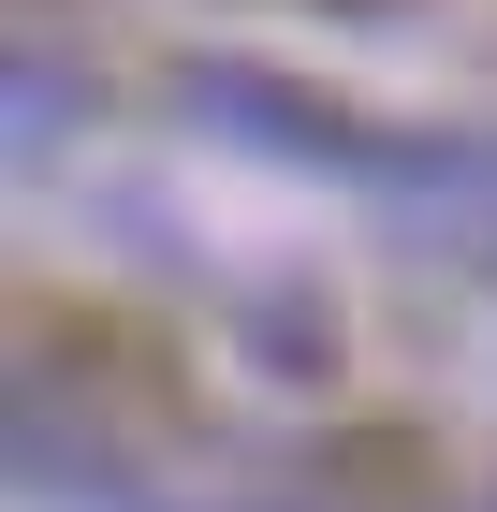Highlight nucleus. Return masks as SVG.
Here are the masks:
<instances>
[{"label":"nucleus","instance_id":"1","mask_svg":"<svg viewBox=\"0 0 497 512\" xmlns=\"http://www.w3.org/2000/svg\"><path fill=\"white\" fill-rule=\"evenodd\" d=\"M191 118L205 132H234V147H278V161H337V176H381V147L366 132H337V118H307L278 74H249V59H191Z\"/></svg>","mask_w":497,"mask_h":512},{"label":"nucleus","instance_id":"2","mask_svg":"<svg viewBox=\"0 0 497 512\" xmlns=\"http://www.w3.org/2000/svg\"><path fill=\"white\" fill-rule=\"evenodd\" d=\"M381 191H410V205H424L410 235L483 249V264H497V147H381Z\"/></svg>","mask_w":497,"mask_h":512},{"label":"nucleus","instance_id":"3","mask_svg":"<svg viewBox=\"0 0 497 512\" xmlns=\"http://www.w3.org/2000/svg\"><path fill=\"white\" fill-rule=\"evenodd\" d=\"M44 132H59V74H44V59H15V147H44Z\"/></svg>","mask_w":497,"mask_h":512}]
</instances>
